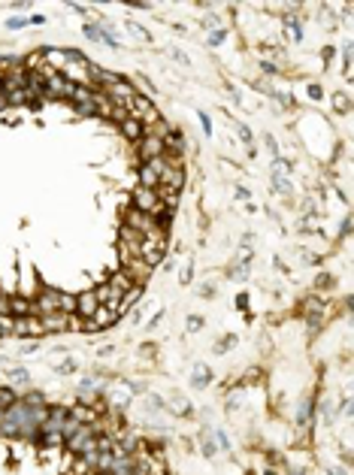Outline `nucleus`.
<instances>
[{
    "label": "nucleus",
    "mask_w": 354,
    "mask_h": 475,
    "mask_svg": "<svg viewBox=\"0 0 354 475\" xmlns=\"http://www.w3.org/2000/svg\"><path fill=\"white\" fill-rule=\"evenodd\" d=\"M127 109H130V118H136L139 124H154V121H161V115H157V109L151 106V100H148V97L133 94V97H130V103H127Z\"/></svg>",
    "instance_id": "obj_1"
},
{
    "label": "nucleus",
    "mask_w": 354,
    "mask_h": 475,
    "mask_svg": "<svg viewBox=\"0 0 354 475\" xmlns=\"http://www.w3.org/2000/svg\"><path fill=\"white\" fill-rule=\"evenodd\" d=\"M115 321H118V312H115V309L97 306V312L91 315V318H85V333H100V330H106V327L115 324Z\"/></svg>",
    "instance_id": "obj_2"
},
{
    "label": "nucleus",
    "mask_w": 354,
    "mask_h": 475,
    "mask_svg": "<svg viewBox=\"0 0 354 475\" xmlns=\"http://www.w3.org/2000/svg\"><path fill=\"white\" fill-rule=\"evenodd\" d=\"M70 94H73V82H67L61 73H52L46 79V97H52V100H70Z\"/></svg>",
    "instance_id": "obj_3"
},
{
    "label": "nucleus",
    "mask_w": 354,
    "mask_h": 475,
    "mask_svg": "<svg viewBox=\"0 0 354 475\" xmlns=\"http://www.w3.org/2000/svg\"><path fill=\"white\" fill-rule=\"evenodd\" d=\"M94 297H97L100 306H109V309H115V312H118V306H121V291H118L112 282L97 285V288H94Z\"/></svg>",
    "instance_id": "obj_4"
},
{
    "label": "nucleus",
    "mask_w": 354,
    "mask_h": 475,
    "mask_svg": "<svg viewBox=\"0 0 354 475\" xmlns=\"http://www.w3.org/2000/svg\"><path fill=\"white\" fill-rule=\"evenodd\" d=\"M12 333L15 336H43L46 327L39 318H33V315H27V318H15L12 321Z\"/></svg>",
    "instance_id": "obj_5"
},
{
    "label": "nucleus",
    "mask_w": 354,
    "mask_h": 475,
    "mask_svg": "<svg viewBox=\"0 0 354 475\" xmlns=\"http://www.w3.org/2000/svg\"><path fill=\"white\" fill-rule=\"evenodd\" d=\"M136 151L142 161H151V157H161L164 154V136H142L136 142Z\"/></svg>",
    "instance_id": "obj_6"
},
{
    "label": "nucleus",
    "mask_w": 354,
    "mask_h": 475,
    "mask_svg": "<svg viewBox=\"0 0 354 475\" xmlns=\"http://www.w3.org/2000/svg\"><path fill=\"white\" fill-rule=\"evenodd\" d=\"M121 263H124V272L130 275V279H133L136 285H142V279L151 272V266H148L142 257H127V260H121Z\"/></svg>",
    "instance_id": "obj_7"
},
{
    "label": "nucleus",
    "mask_w": 354,
    "mask_h": 475,
    "mask_svg": "<svg viewBox=\"0 0 354 475\" xmlns=\"http://www.w3.org/2000/svg\"><path fill=\"white\" fill-rule=\"evenodd\" d=\"M133 393H136V384H133V381H118V384L112 387V403H115V406H127V403L133 400Z\"/></svg>",
    "instance_id": "obj_8"
},
{
    "label": "nucleus",
    "mask_w": 354,
    "mask_h": 475,
    "mask_svg": "<svg viewBox=\"0 0 354 475\" xmlns=\"http://www.w3.org/2000/svg\"><path fill=\"white\" fill-rule=\"evenodd\" d=\"M97 297H94V291H85V294H79L76 297V312L82 315V318H91V315L97 312Z\"/></svg>",
    "instance_id": "obj_9"
},
{
    "label": "nucleus",
    "mask_w": 354,
    "mask_h": 475,
    "mask_svg": "<svg viewBox=\"0 0 354 475\" xmlns=\"http://www.w3.org/2000/svg\"><path fill=\"white\" fill-rule=\"evenodd\" d=\"M161 185H164V188H173V191H182V185H185L182 170H179V167H167V170L161 173Z\"/></svg>",
    "instance_id": "obj_10"
},
{
    "label": "nucleus",
    "mask_w": 354,
    "mask_h": 475,
    "mask_svg": "<svg viewBox=\"0 0 354 475\" xmlns=\"http://www.w3.org/2000/svg\"><path fill=\"white\" fill-rule=\"evenodd\" d=\"M39 321H43L46 333H61V330H67V324H70V321L64 318L61 312H55V315H43V318H39Z\"/></svg>",
    "instance_id": "obj_11"
},
{
    "label": "nucleus",
    "mask_w": 354,
    "mask_h": 475,
    "mask_svg": "<svg viewBox=\"0 0 354 475\" xmlns=\"http://www.w3.org/2000/svg\"><path fill=\"white\" fill-rule=\"evenodd\" d=\"M191 384H194L197 390L209 387V384H212V369H209V366H203V363H197V366H194V378H191Z\"/></svg>",
    "instance_id": "obj_12"
},
{
    "label": "nucleus",
    "mask_w": 354,
    "mask_h": 475,
    "mask_svg": "<svg viewBox=\"0 0 354 475\" xmlns=\"http://www.w3.org/2000/svg\"><path fill=\"white\" fill-rule=\"evenodd\" d=\"M43 61H49L55 70H67V52L64 49H43Z\"/></svg>",
    "instance_id": "obj_13"
},
{
    "label": "nucleus",
    "mask_w": 354,
    "mask_h": 475,
    "mask_svg": "<svg viewBox=\"0 0 354 475\" xmlns=\"http://www.w3.org/2000/svg\"><path fill=\"white\" fill-rule=\"evenodd\" d=\"M139 182H142V188H151V191L161 188V176H157L148 164H142V167H139Z\"/></svg>",
    "instance_id": "obj_14"
},
{
    "label": "nucleus",
    "mask_w": 354,
    "mask_h": 475,
    "mask_svg": "<svg viewBox=\"0 0 354 475\" xmlns=\"http://www.w3.org/2000/svg\"><path fill=\"white\" fill-rule=\"evenodd\" d=\"M121 133H124L127 139H136V142H139L145 130H142V124L136 121V118H124V121H121Z\"/></svg>",
    "instance_id": "obj_15"
},
{
    "label": "nucleus",
    "mask_w": 354,
    "mask_h": 475,
    "mask_svg": "<svg viewBox=\"0 0 354 475\" xmlns=\"http://www.w3.org/2000/svg\"><path fill=\"white\" fill-rule=\"evenodd\" d=\"M109 282H112V285H115L118 291H121V297H124V294H127L130 288H136V282L130 279V275H127L124 269H121V272H115V275H112V279H109Z\"/></svg>",
    "instance_id": "obj_16"
},
{
    "label": "nucleus",
    "mask_w": 354,
    "mask_h": 475,
    "mask_svg": "<svg viewBox=\"0 0 354 475\" xmlns=\"http://www.w3.org/2000/svg\"><path fill=\"white\" fill-rule=\"evenodd\" d=\"M9 312L15 315V318H27L30 303H27V300H21V297H9Z\"/></svg>",
    "instance_id": "obj_17"
},
{
    "label": "nucleus",
    "mask_w": 354,
    "mask_h": 475,
    "mask_svg": "<svg viewBox=\"0 0 354 475\" xmlns=\"http://www.w3.org/2000/svg\"><path fill=\"white\" fill-rule=\"evenodd\" d=\"M76 112H79V115H94V112H97V97L91 94L88 100H82V103H76Z\"/></svg>",
    "instance_id": "obj_18"
},
{
    "label": "nucleus",
    "mask_w": 354,
    "mask_h": 475,
    "mask_svg": "<svg viewBox=\"0 0 354 475\" xmlns=\"http://www.w3.org/2000/svg\"><path fill=\"white\" fill-rule=\"evenodd\" d=\"M18 400H15V393L9 390V387H0V412H6L9 406H15Z\"/></svg>",
    "instance_id": "obj_19"
},
{
    "label": "nucleus",
    "mask_w": 354,
    "mask_h": 475,
    "mask_svg": "<svg viewBox=\"0 0 354 475\" xmlns=\"http://www.w3.org/2000/svg\"><path fill=\"white\" fill-rule=\"evenodd\" d=\"M127 30H130L136 39H142V43H148V39H151V33H148L142 24H136V21H127Z\"/></svg>",
    "instance_id": "obj_20"
},
{
    "label": "nucleus",
    "mask_w": 354,
    "mask_h": 475,
    "mask_svg": "<svg viewBox=\"0 0 354 475\" xmlns=\"http://www.w3.org/2000/svg\"><path fill=\"white\" fill-rule=\"evenodd\" d=\"M6 375H9L12 381H18V384H24V381L30 378V372H27L24 366H12V369H6Z\"/></svg>",
    "instance_id": "obj_21"
},
{
    "label": "nucleus",
    "mask_w": 354,
    "mask_h": 475,
    "mask_svg": "<svg viewBox=\"0 0 354 475\" xmlns=\"http://www.w3.org/2000/svg\"><path fill=\"white\" fill-rule=\"evenodd\" d=\"M164 148L179 151V148H182V133H176V130H173V133H167V136H164Z\"/></svg>",
    "instance_id": "obj_22"
},
{
    "label": "nucleus",
    "mask_w": 354,
    "mask_h": 475,
    "mask_svg": "<svg viewBox=\"0 0 354 475\" xmlns=\"http://www.w3.org/2000/svg\"><path fill=\"white\" fill-rule=\"evenodd\" d=\"M333 109H339V112H348V109H351V100H348V94H333Z\"/></svg>",
    "instance_id": "obj_23"
},
{
    "label": "nucleus",
    "mask_w": 354,
    "mask_h": 475,
    "mask_svg": "<svg viewBox=\"0 0 354 475\" xmlns=\"http://www.w3.org/2000/svg\"><path fill=\"white\" fill-rule=\"evenodd\" d=\"M70 418H76L79 424H85V421H94V412H91V409H73Z\"/></svg>",
    "instance_id": "obj_24"
},
{
    "label": "nucleus",
    "mask_w": 354,
    "mask_h": 475,
    "mask_svg": "<svg viewBox=\"0 0 354 475\" xmlns=\"http://www.w3.org/2000/svg\"><path fill=\"white\" fill-rule=\"evenodd\" d=\"M12 321L15 318H9V315H0V339H3L6 333H12Z\"/></svg>",
    "instance_id": "obj_25"
},
{
    "label": "nucleus",
    "mask_w": 354,
    "mask_h": 475,
    "mask_svg": "<svg viewBox=\"0 0 354 475\" xmlns=\"http://www.w3.org/2000/svg\"><path fill=\"white\" fill-rule=\"evenodd\" d=\"M24 406H27V409H43V397H39V393H27V397H24Z\"/></svg>",
    "instance_id": "obj_26"
},
{
    "label": "nucleus",
    "mask_w": 354,
    "mask_h": 475,
    "mask_svg": "<svg viewBox=\"0 0 354 475\" xmlns=\"http://www.w3.org/2000/svg\"><path fill=\"white\" fill-rule=\"evenodd\" d=\"M272 182H275V191H279V194H291V182H288V179L272 176Z\"/></svg>",
    "instance_id": "obj_27"
},
{
    "label": "nucleus",
    "mask_w": 354,
    "mask_h": 475,
    "mask_svg": "<svg viewBox=\"0 0 354 475\" xmlns=\"http://www.w3.org/2000/svg\"><path fill=\"white\" fill-rule=\"evenodd\" d=\"M333 285H336L333 275H318V282H315V288H321V291H327V288H333Z\"/></svg>",
    "instance_id": "obj_28"
},
{
    "label": "nucleus",
    "mask_w": 354,
    "mask_h": 475,
    "mask_svg": "<svg viewBox=\"0 0 354 475\" xmlns=\"http://www.w3.org/2000/svg\"><path fill=\"white\" fill-rule=\"evenodd\" d=\"M85 36H88V39H94V43H97V39H103V30H100L97 24H85Z\"/></svg>",
    "instance_id": "obj_29"
},
{
    "label": "nucleus",
    "mask_w": 354,
    "mask_h": 475,
    "mask_svg": "<svg viewBox=\"0 0 354 475\" xmlns=\"http://www.w3.org/2000/svg\"><path fill=\"white\" fill-rule=\"evenodd\" d=\"M312 415V400H306L303 406H300V427H306V418Z\"/></svg>",
    "instance_id": "obj_30"
},
{
    "label": "nucleus",
    "mask_w": 354,
    "mask_h": 475,
    "mask_svg": "<svg viewBox=\"0 0 354 475\" xmlns=\"http://www.w3.org/2000/svg\"><path fill=\"white\" fill-rule=\"evenodd\" d=\"M58 372H61V375H67V372H76V360H64V363H58Z\"/></svg>",
    "instance_id": "obj_31"
},
{
    "label": "nucleus",
    "mask_w": 354,
    "mask_h": 475,
    "mask_svg": "<svg viewBox=\"0 0 354 475\" xmlns=\"http://www.w3.org/2000/svg\"><path fill=\"white\" fill-rule=\"evenodd\" d=\"M173 403H176V406H173V412H176V415H185V412H191V406H185V400H182V397H176Z\"/></svg>",
    "instance_id": "obj_32"
},
{
    "label": "nucleus",
    "mask_w": 354,
    "mask_h": 475,
    "mask_svg": "<svg viewBox=\"0 0 354 475\" xmlns=\"http://www.w3.org/2000/svg\"><path fill=\"white\" fill-rule=\"evenodd\" d=\"M188 327H191V330H200V327H203V318H200V315H191V318H188Z\"/></svg>",
    "instance_id": "obj_33"
},
{
    "label": "nucleus",
    "mask_w": 354,
    "mask_h": 475,
    "mask_svg": "<svg viewBox=\"0 0 354 475\" xmlns=\"http://www.w3.org/2000/svg\"><path fill=\"white\" fill-rule=\"evenodd\" d=\"M236 130H239V139H242V142H251V130H248L245 124H236Z\"/></svg>",
    "instance_id": "obj_34"
},
{
    "label": "nucleus",
    "mask_w": 354,
    "mask_h": 475,
    "mask_svg": "<svg viewBox=\"0 0 354 475\" xmlns=\"http://www.w3.org/2000/svg\"><path fill=\"white\" fill-rule=\"evenodd\" d=\"M136 85H139L142 91H154V88H151V82H148V79H145V76H136Z\"/></svg>",
    "instance_id": "obj_35"
},
{
    "label": "nucleus",
    "mask_w": 354,
    "mask_h": 475,
    "mask_svg": "<svg viewBox=\"0 0 354 475\" xmlns=\"http://www.w3.org/2000/svg\"><path fill=\"white\" fill-rule=\"evenodd\" d=\"M24 24H27L24 18H9V21H6V27H12V30H15V27H24Z\"/></svg>",
    "instance_id": "obj_36"
},
{
    "label": "nucleus",
    "mask_w": 354,
    "mask_h": 475,
    "mask_svg": "<svg viewBox=\"0 0 354 475\" xmlns=\"http://www.w3.org/2000/svg\"><path fill=\"white\" fill-rule=\"evenodd\" d=\"M209 43H212V46H218V43H224V30H215V33H212V39H209Z\"/></svg>",
    "instance_id": "obj_37"
},
{
    "label": "nucleus",
    "mask_w": 354,
    "mask_h": 475,
    "mask_svg": "<svg viewBox=\"0 0 354 475\" xmlns=\"http://www.w3.org/2000/svg\"><path fill=\"white\" fill-rule=\"evenodd\" d=\"M245 306H248V294H239L236 297V309H245Z\"/></svg>",
    "instance_id": "obj_38"
},
{
    "label": "nucleus",
    "mask_w": 354,
    "mask_h": 475,
    "mask_svg": "<svg viewBox=\"0 0 354 475\" xmlns=\"http://www.w3.org/2000/svg\"><path fill=\"white\" fill-rule=\"evenodd\" d=\"M170 55H173V58H176V61H179V64H188V58H185V55H182V52H179V49H170Z\"/></svg>",
    "instance_id": "obj_39"
},
{
    "label": "nucleus",
    "mask_w": 354,
    "mask_h": 475,
    "mask_svg": "<svg viewBox=\"0 0 354 475\" xmlns=\"http://www.w3.org/2000/svg\"><path fill=\"white\" fill-rule=\"evenodd\" d=\"M203 454L212 457V454H215V442H203Z\"/></svg>",
    "instance_id": "obj_40"
},
{
    "label": "nucleus",
    "mask_w": 354,
    "mask_h": 475,
    "mask_svg": "<svg viewBox=\"0 0 354 475\" xmlns=\"http://www.w3.org/2000/svg\"><path fill=\"white\" fill-rule=\"evenodd\" d=\"M182 282H185V285L191 282V263H188V266H182Z\"/></svg>",
    "instance_id": "obj_41"
},
{
    "label": "nucleus",
    "mask_w": 354,
    "mask_h": 475,
    "mask_svg": "<svg viewBox=\"0 0 354 475\" xmlns=\"http://www.w3.org/2000/svg\"><path fill=\"white\" fill-rule=\"evenodd\" d=\"M200 124H203V130H206V133H209V130H212V124H209V118H206V115H203V112H200Z\"/></svg>",
    "instance_id": "obj_42"
},
{
    "label": "nucleus",
    "mask_w": 354,
    "mask_h": 475,
    "mask_svg": "<svg viewBox=\"0 0 354 475\" xmlns=\"http://www.w3.org/2000/svg\"><path fill=\"white\" fill-rule=\"evenodd\" d=\"M133 475H151V472H148L145 466H136V469H133Z\"/></svg>",
    "instance_id": "obj_43"
},
{
    "label": "nucleus",
    "mask_w": 354,
    "mask_h": 475,
    "mask_svg": "<svg viewBox=\"0 0 354 475\" xmlns=\"http://www.w3.org/2000/svg\"><path fill=\"white\" fill-rule=\"evenodd\" d=\"M330 475H345V469H330Z\"/></svg>",
    "instance_id": "obj_44"
},
{
    "label": "nucleus",
    "mask_w": 354,
    "mask_h": 475,
    "mask_svg": "<svg viewBox=\"0 0 354 475\" xmlns=\"http://www.w3.org/2000/svg\"><path fill=\"white\" fill-rule=\"evenodd\" d=\"M294 475H303V469H294Z\"/></svg>",
    "instance_id": "obj_45"
}]
</instances>
